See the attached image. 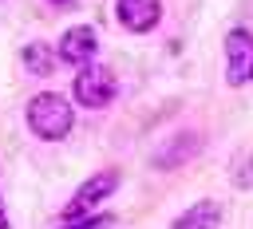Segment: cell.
I'll return each mask as SVG.
<instances>
[{"instance_id":"1","label":"cell","mask_w":253,"mask_h":229,"mask_svg":"<svg viewBox=\"0 0 253 229\" xmlns=\"http://www.w3.org/2000/svg\"><path fill=\"white\" fill-rule=\"evenodd\" d=\"M71 122H75L71 103H67L63 95H55V91H43V95H36V99L28 103V126H32V134H40V138H47V142L63 138V134L71 130Z\"/></svg>"},{"instance_id":"5","label":"cell","mask_w":253,"mask_h":229,"mask_svg":"<svg viewBox=\"0 0 253 229\" xmlns=\"http://www.w3.org/2000/svg\"><path fill=\"white\" fill-rule=\"evenodd\" d=\"M55 51H59L63 63L87 67V63L95 59V51H99V39H95V32H91L87 24H79V28H67V32H63V39H59Z\"/></svg>"},{"instance_id":"9","label":"cell","mask_w":253,"mask_h":229,"mask_svg":"<svg viewBox=\"0 0 253 229\" xmlns=\"http://www.w3.org/2000/svg\"><path fill=\"white\" fill-rule=\"evenodd\" d=\"M233 186H241V190L253 186V158H249V154L233 162Z\"/></svg>"},{"instance_id":"10","label":"cell","mask_w":253,"mask_h":229,"mask_svg":"<svg viewBox=\"0 0 253 229\" xmlns=\"http://www.w3.org/2000/svg\"><path fill=\"white\" fill-rule=\"evenodd\" d=\"M107 225H115V217H111V213H99V217H79V221H67V225H59V229H107Z\"/></svg>"},{"instance_id":"11","label":"cell","mask_w":253,"mask_h":229,"mask_svg":"<svg viewBox=\"0 0 253 229\" xmlns=\"http://www.w3.org/2000/svg\"><path fill=\"white\" fill-rule=\"evenodd\" d=\"M0 229H12L8 225V213H4V201H0Z\"/></svg>"},{"instance_id":"7","label":"cell","mask_w":253,"mask_h":229,"mask_svg":"<svg viewBox=\"0 0 253 229\" xmlns=\"http://www.w3.org/2000/svg\"><path fill=\"white\" fill-rule=\"evenodd\" d=\"M221 225V205L217 201H198V205H190L170 229H217Z\"/></svg>"},{"instance_id":"4","label":"cell","mask_w":253,"mask_h":229,"mask_svg":"<svg viewBox=\"0 0 253 229\" xmlns=\"http://www.w3.org/2000/svg\"><path fill=\"white\" fill-rule=\"evenodd\" d=\"M225 79L233 87L253 79V36L245 28H233L225 36Z\"/></svg>"},{"instance_id":"8","label":"cell","mask_w":253,"mask_h":229,"mask_svg":"<svg viewBox=\"0 0 253 229\" xmlns=\"http://www.w3.org/2000/svg\"><path fill=\"white\" fill-rule=\"evenodd\" d=\"M20 59H24V67H28L32 75H51L55 63H59V55H51L47 43H28V47L20 51Z\"/></svg>"},{"instance_id":"2","label":"cell","mask_w":253,"mask_h":229,"mask_svg":"<svg viewBox=\"0 0 253 229\" xmlns=\"http://www.w3.org/2000/svg\"><path fill=\"white\" fill-rule=\"evenodd\" d=\"M119 190V170H103V174H95V178H87L75 193H71V201H67V209H63V221H79V217H87L103 197H111Z\"/></svg>"},{"instance_id":"12","label":"cell","mask_w":253,"mask_h":229,"mask_svg":"<svg viewBox=\"0 0 253 229\" xmlns=\"http://www.w3.org/2000/svg\"><path fill=\"white\" fill-rule=\"evenodd\" d=\"M51 4H59V8H67V4H75V0H51Z\"/></svg>"},{"instance_id":"6","label":"cell","mask_w":253,"mask_h":229,"mask_svg":"<svg viewBox=\"0 0 253 229\" xmlns=\"http://www.w3.org/2000/svg\"><path fill=\"white\" fill-rule=\"evenodd\" d=\"M115 12H119V20H123L126 32H150L162 20V4L158 0H119Z\"/></svg>"},{"instance_id":"3","label":"cell","mask_w":253,"mask_h":229,"mask_svg":"<svg viewBox=\"0 0 253 229\" xmlns=\"http://www.w3.org/2000/svg\"><path fill=\"white\" fill-rule=\"evenodd\" d=\"M71 91H75V99H79L83 107L99 111V107H107V103L115 99V75H111L107 67H99V63H87V67H79Z\"/></svg>"}]
</instances>
